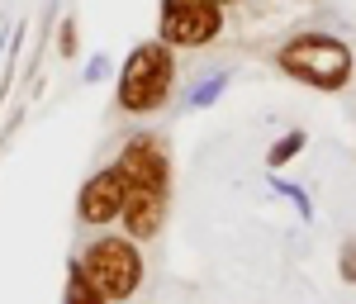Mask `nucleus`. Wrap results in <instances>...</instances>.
Wrapping results in <instances>:
<instances>
[{
  "instance_id": "obj_1",
  "label": "nucleus",
  "mask_w": 356,
  "mask_h": 304,
  "mask_svg": "<svg viewBox=\"0 0 356 304\" xmlns=\"http://www.w3.org/2000/svg\"><path fill=\"white\" fill-rule=\"evenodd\" d=\"M280 72H290L295 81H309L318 90H337L352 77V48L328 33H300L295 43L280 48Z\"/></svg>"
},
{
  "instance_id": "obj_2",
  "label": "nucleus",
  "mask_w": 356,
  "mask_h": 304,
  "mask_svg": "<svg viewBox=\"0 0 356 304\" xmlns=\"http://www.w3.org/2000/svg\"><path fill=\"white\" fill-rule=\"evenodd\" d=\"M171 48L166 43H143L129 53L124 62V77H119V105L129 114H147L157 110L171 90Z\"/></svg>"
},
{
  "instance_id": "obj_3",
  "label": "nucleus",
  "mask_w": 356,
  "mask_h": 304,
  "mask_svg": "<svg viewBox=\"0 0 356 304\" xmlns=\"http://www.w3.org/2000/svg\"><path fill=\"white\" fill-rule=\"evenodd\" d=\"M81 271L100 290H105V300H129L138 290V280H143V257L129 238H100L95 248H86L81 257Z\"/></svg>"
},
{
  "instance_id": "obj_4",
  "label": "nucleus",
  "mask_w": 356,
  "mask_h": 304,
  "mask_svg": "<svg viewBox=\"0 0 356 304\" xmlns=\"http://www.w3.org/2000/svg\"><path fill=\"white\" fill-rule=\"evenodd\" d=\"M219 29H223L219 5H209V0H166V10H162V38L166 43L200 48V43H209Z\"/></svg>"
},
{
  "instance_id": "obj_5",
  "label": "nucleus",
  "mask_w": 356,
  "mask_h": 304,
  "mask_svg": "<svg viewBox=\"0 0 356 304\" xmlns=\"http://www.w3.org/2000/svg\"><path fill=\"white\" fill-rule=\"evenodd\" d=\"M114 171H119L124 191H166V176H171L162 143H152V138H134Z\"/></svg>"
},
{
  "instance_id": "obj_6",
  "label": "nucleus",
  "mask_w": 356,
  "mask_h": 304,
  "mask_svg": "<svg viewBox=\"0 0 356 304\" xmlns=\"http://www.w3.org/2000/svg\"><path fill=\"white\" fill-rule=\"evenodd\" d=\"M119 214H124V228H129L134 243L157 238V228H162V219H166V191H124Z\"/></svg>"
},
{
  "instance_id": "obj_7",
  "label": "nucleus",
  "mask_w": 356,
  "mask_h": 304,
  "mask_svg": "<svg viewBox=\"0 0 356 304\" xmlns=\"http://www.w3.org/2000/svg\"><path fill=\"white\" fill-rule=\"evenodd\" d=\"M119 205H124V181H119V171L90 176L86 191H81V200H76V209H81L86 223H110L114 214H119Z\"/></svg>"
},
{
  "instance_id": "obj_8",
  "label": "nucleus",
  "mask_w": 356,
  "mask_h": 304,
  "mask_svg": "<svg viewBox=\"0 0 356 304\" xmlns=\"http://www.w3.org/2000/svg\"><path fill=\"white\" fill-rule=\"evenodd\" d=\"M67 304H110V300H105V290L81 271V262H76L72 276H67Z\"/></svg>"
},
{
  "instance_id": "obj_9",
  "label": "nucleus",
  "mask_w": 356,
  "mask_h": 304,
  "mask_svg": "<svg viewBox=\"0 0 356 304\" xmlns=\"http://www.w3.org/2000/svg\"><path fill=\"white\" fill-rule=\"evenodd\" d=\"M300 147H304V134H285V138H280L271 152H266V162H271V166H285L295 152H300Z\"/></svg>"
},
{
  "instance_id": "obj_10",
  "label": "nucleus",
  "mask_w": 356,
  "mask_h": 304,
  "mask_svg": "<svg viewBox=\"0 0 356 304\" xmlns=\"http://www.w3.org/2000/svg\"><path fill=\"white\" fill-rule=\"evenodd\" d=\"M219 90H223V77H214V81H209V86H200V90H195V95H191V105H195V110H200V105H209V100H214Z\"/></svg>"
},
{
  "instance_id": "obj_11",
  "label": "nucleus",
  "mask_w": 356,
  "mask_h": 304,
  "mask_svg": "<svg viewBox=\"0 0 356 304\" xmlns=\"http://www.w3.org/2000/svg\"><path fill=\"white\" fill-rule=\"evenodd\" d=\"M342 276H347V280H356V248H347V252H342Z\"/></svg>"
},
{
  "instance_id": "obj_12",
  "label": "nucleus",
  "mask_w": 356,
  "mask_h": 304,
  "mask_svg": "<svg viewBox=\"0 0 356 304\" xmlns=\"http://www.w3.org/2000/svg\"><path fill=\"white\" fill-rule=\"evenodd\" d=\"M209 5H233V0H209Z\"/></svg>"
}]
</instances>
